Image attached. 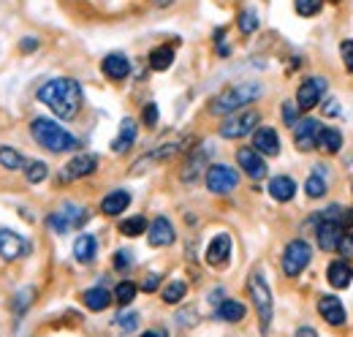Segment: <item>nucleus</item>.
I'll use <instances>...</instances> for the list:
<instances>
[{
	"label": "nucleus",
	"mask_w": 353,
	"mask_h": 337,
	"mask_svg": "<svg viewBox=\"0 0 353 337\" xmlns=\"http://www.w3.org/2000/svg\"><path fill=\"white\" fill-rule=\"evenodd\" d=\"M82 299H85V305H88L90 310H95V313H98V310H106V307L112 305V294H109L106 289H101V286H98V289H88V291L82 294Z\"/></svg>",
	"instance_id": "30"
},
{
	"label": "nucleus",
	"mask_w": 353,
	"mask_h": 337,
	"mask_svg": "<svg viewBox=\"0 0 353 337\" xmlns=\"http://www.w3.org/2000/svg\"><path fill=\"white\" fill-rule=\"evenodd\" d=\"M318 223H334L340 229H351L353 226V210L343 204H329L323 212H318Z\"/></svg>",
	"instance_id": "22"
},
{
	"label": "nucleus",
	"mask_w": 353,
	"mask_h": 337,
	"mask_svg": "<svg viewBox=\"0 0 353 337\" xmlns=\"http://www.w3.org/2000/svg\"><path fill=\"white\" fill-rule=\"evenodd\" d=\"M85 220H88L85 207H79V204H74V202H63V204L57 207V212H52V215L46 218V226H49L54 234H65V231H71V229H79Z\"/></svg>",
	"instance_id": "5"
},
{
	"label": "nucleus",
	"mask_w": 353,
	"mask_h": 337,
	"mask_svg": "<svg viewBox=\"0 0 353 337\" xmlns=\"http://www.w3.org/2000/svg\"><path fill=\"white\" fill-rule=\"evenodd\" d=\"M136 294H139V286L131 283V280H123V283L114 289V299H117L120 305H131L133 299H136Z\"/></svg>",
	"instance_id": "38"
},
{
	"label": "nucleus",
	"mask_w": 353,
	"mask_h": 337,
	"mask_svg": "<svg viewBox=\"0 0 353 337\" xmlns=\"http://www.w3.org/2000/svg\"><path fill=\"white\" fill-rule=\"evenodd\" d=\"M147 229H150V223H147L144 215H133V218H125V220L120 223V234H123V237H141Z\"/></svg>",
	"instance_id": "31"
},
{
	"label": "nucleus",
	"mask_w": 353,
	"mask_h": 337,
	"mask_svg": "<svg viewBox=\"0 0 353 337\" xmlns=\"http://www.w3.org/2000/svg\"><path fill=\"white\" fill-rule=\"evenodd\" d=\"M136 133H139V128H136V120L133 117H123V123H120V131H117V136H114V142H112V153H117V155H125L128 150L133 147V142H136Z\"/></svg>",
	"instance_id": "19"
},
{
	"label": "nucleus",
	"mask_w": 353,
	"mask_h": 337,
	"mask_svg": "<svg viewBox=\"0 0 353 337\" xmlns=\"http://www.w3.org/2000/svg\"><path fill=\"white\" fill-rule=\"evenodd\" d=\"M204 182H207V191H210V193L225 196V193H231V191L239 185V174L231 166H225V164H215V166L207 168Z\"/></svg>",
	"instance_id": "8"
},
{
	"label": "nucleus",
	"mask_w": 353,
	"mask_h": 337,
	"mask_svg": "<svg viewBox=\"0 0 353 337\" xmlns=\"http://www.w3.org/2000/svg\"><path fill=\"white\" fill-rule=\"evenodd\" d=\"M332 3H340V0H332Z\"/></svg>",
	"instance_id": "53"
},
{
	"label": "nucleus",
	"mask_w": 353,
	"mask_h": 337,
	"mask_svg": "<svg viewBox=\"0 0 353 337\" xmlns=\"http://www.w3.org/2000/svg\"><path fill=\"white\" fill-rule=\"evenodd\" d=\"M182 147H185L182 142H172V144H163V147H158V150H152V153H147V155H144L141 161H136L139 166H133V168H131V174H139L141 168H144V166H150L152 161H169V158H174L176 153L182 150Z\"/></svg>",
	"instance_id": "24"
},
{
	"label": "nucleus",
	"mask_w": 353,
	"mask_h": 337,
	"mask_svg": "<svg viewBox=\"0 0 353 337\" xmlns=\"http://www.w3.org/2000/svg\"><path fill=\"white\" fill-rule=\"evenodd\" d=\"M172 63H174V46H155L152 52H150V68L152 71H166V68H172Z\"/></svg>",
	"instance_id": "29"
},
{
	"label": "nucleus",
	"mask_w": 353,
	"mask_h": 337,
	"mask_svg": "<svg viewBox=\"0 0 353 337\" xmlns=\"http://www.w3.org/2000/svg\"><path fill=\"white\" fill-rule=\"evenodd\" d=\"M22 171H25V180L30 185H39V182H44L46 177H49V168H46L44 161H28Z\"/></svg>",
	"instance_id": "34"
},
{
	"label": "nucleus",
	"mask_w": 353,
	"mask_h": 337,
	"mask_svg": "<svg viewBox=\"0 0 353 337\" xmlns=\"http://www.w3.org/2000/svg\"><path fill=\"white\" fill-rule=\"evenodd\" d=\"M315 240H318V248H321V251H337V245H340V240H343L340 226H334V223H318Z\"/></svg>",
	"instance_id": "25"
},
{
	"label": "nucleus",
	"mask_w": 353,
	"mask_h": 337,
	"mask_svg": "<svg viewBox=\"0 0 353 337\" xmlns=\"http://www.w3.org/2000/svg\"><path fill=\"white\" fill-rule=\"evenodd\" d=\"M158 286H161V275H158V272H152V275H147V278H144V283H141V289H144L147 294H152V291H155Z\"/></svg>",
	"instance_id": "48"
},
{
	"label": "nucleus",
	"mask_w": 353,
	"mask_h": 337,
	"mask_svg": "<svg viewBox=\"0 0 353 337\" xmlns=\"http://www.w3.org/2000/svg\"><path fill=\"white\" fill-rule=\"evenodd\" d=\"M147 240H150L152 248H169V245H174L176 231H174V226H172V220L163 218V215H158V218L150 223V229H147Z\"/></svg>",
	"instance_id": "13"
},
{
	"label": "nucleus",
	"mask_w": 353,
	"mask_h": 337,
	"mask_svg": "<svg viewBox=\"0 0 353 337\" xmlns=\"http://www.w3.org/2000/svg\"><path fill=\"white\" fill-rule=\"evenodd\" d=\"M141 120H144V126L147 128L158 126V106H155V104H147V106L141 109Z\"/></svg>",
	"instance_id": "44"
},
{
	"label": "nucleus",
	"mask_w": 353,
	"mask_h": 337,
	"mask_svg": "<svg viewBox=\"0 0 353 337\" xmlns=\"http://www.w3.org/2000/svg\"><path fill=\"white\" fill-rule=\"evenodd\" d=\"M294 6H296L299 17H315V14H321L323 0H294Z\"/></svg>",
	"instance_id": "39"
},
{
	"label": "nucleus",
	"mask_w": 353,
	"mask_h": 337,
	"mask_svg": "<svg viewBox=\"0 0 353 337\" xmlns=\"http://www.w3.org/2000/svg\"><path fill=\"white\" fill-rule=\"evenodd\" d=\"M112 261H114V267H117V269H128V267L133 264V256H131L128 248H120V251L114 253V258H112Z\"/></svg>",
	"instance_id": "45"
},
{
	"label": "nucleus",
	"mask_w": 353,
	"mask_h": 337,
	"mask_svg": "<svg viewBox=\"0 0 353 337\" xmlns=\"http://www.w3.org/2000/svg\"><path fill=\"white\" fill-rule=\"evenodd\" d=\"M269 196L274 202H283L285 204V202H291L296 196V182L291 177H285V174H277V177L269 180Z\"/></svg>",
	"instance_id": "21"
},
{
	"label": "nucleus",
	"mask_w": 353,
	"mask_h": 337,
	"mask_svg": "<svg viewBox=\"0 0 353 337\" xmlns=\"http://www.w3.org/2000/svg\"><path fill=\"white\" fill-rule=\"evenodd\" d=\"M318 133H321V123L312 120V117H305L299 120L296 128H294V144L299 153H310L318 147Z\"/></svg>",
	"instance_id": "12"
},
{
	"label": "nucleus",
	"mask_w": 353,
	"mask_h": 337,
	"mask_svg": "<svg viewBox=\"0 0 353 337\" xmlns=\"http://www.w3.org/2000/svg\"><path fill=\"white\" fill-rule=\"evenodd\" d=\"M30 133H33V139L49 150V153H68V150H74L77 144H79V139L74 136V133H68L63 126H57L54 120H49V117H36L33 123H30Z\"/></svg>",
	"instance_id": "2"
},
{
	"label": "nucleus",
	"mask_w": 353,
	"mask_h": 337,
	"mask_svg": "<svg viewBox=\"0 0 353 337\" xmlns=\"http://www.w3.org/2000/svg\"><path fill=\"white\" fill-rule=\"evenodd\" d=\"M310 258H312V251H310L307 242H305V240H291V242L285 245V251H283V272H285L288 278L302 275V272L307 269Z\"/></svg>",
	"instance_id": "7"
},
{
	"label": "nucleus",
	"mask_w": 353,
	"mask_h": 337,
	"mask_svg": "<svg viewBox=\"0 0 353 337\" xmlns=\"http://www.w3.org/2000/svg\"><path fill=\"white\" fill-rule=\"evenodd\" d=\"M323 93H326V79L323 77H307L305 82L299 84V90H296V106L302 112L315 109L323 101Z\"/></svg>",
	"instance_id": "9"
},
{
	"label": "nucleus",
	"mask_w": 353,
	"mask_h": 337,
	"mask_svg": "<svg viewBox=\"0 0 353 337\" xmlns=\"http://www.w3.org/2000/svg\"><path fill=\"white\" fill-rule=\"evenodd\" d=\"M215 316H218L221 321H228V324H239V321L248 316V310H245V305L236 302V299H223L221 305H218V310H215Z\"/></svg>",
	"instance_id": "26"
},
{
	"label": "nucleus",
	"mask_w": 353,
	"mask_h": 337,
	"mask_svg": "<svg viewBox=\"0 0 353 337\" xmlns=\"http://www.w3.org/2000/svg\"><path fill=\"white\" fill-rule=\"evenodd\" d=\"M337 251H340V258H343V261H353V234H343Z\"/></svg>",
	"instance_id": "43"
},
{
	"label": "nucleus",
	"mask_w": 353,
	"mask_h": 337,
	"mask_svg": "<svg viewBox=\"0 0 353 337\" xmlns=\"http://www.w3.org/2000/svg\"><path fill=\"white\" fill-rule=\"evenodd\" d=\"M236 25H239V33H245V36L256 33L259 30V14H256V8H242Z\"/></svg>",
	"instance_id": "35"
},
{
	"label": "nucleus",
	"mask_w": 353,
	"mask_h": 337,
	"mask_svg": "<svg viewBox=\"0 0 353 337\" xmlns=\"http://www.w3.org/2000/svg\"><path fill=\"white\" fill-rule=\"evenodd\" d=\"M39 101L49 106L60 120H74L82 109V84L77 79H49L39 87Z\"/></svg>",
	"instance_id": "1"
},
{
	"label": "nucleus",
	"mask_w": 353,
	"mask_h": 337,
	"mask_svg": "<svg viewBox=\"0 0 353 337\" xmlns=\"http://www.w3.org/2000/svg\"><path fill=\"white\" fill-rule=\"evenodd\" d=\"M101 71H103V77H109V79L120 82V79H125V77L131 74V63H128V57H125V55L112 52V55H106V57L101 60Z\"/></svg>",
	"instance_id": "18"
},
{
	"label": "nucleus",
	"mask_w": 353,
	"mask_h": 337,
	"mask_svg": "<svg viewBox=\"0 0 353 337\" xmlns=\"http://www.w3.org/2000/svg\"><path fill=\"white\" fill-rule=\"evenodd\" d=\"M141 337H169L166 332H158V329H150V332H144Z\"/></svg>",
	"instance_id": "51"
},
{
	"label": "nucleus",
	"mask_w": 353,
	"mask_h": 337,
	"mask_svg": "<svg viewBox=\"0 0 353 337\" xmlns=\"http://www.w3.org/2000/svg\"><path fill=\"white\" fill-rule=\"evenodd\" d=\"M318 313H321V316H323V321H326V324H332V327H343V324L348 321L343 302L332 294H323L321 299H318Z\"/></svg>",
	"instance_id": "16"
},
{
	"label": "nucleus",
	"mask_w": 353,
	"mask_h": 337,
	"mask_svg": "<svg viewBox=\"0 0 353 337\" xmlns=\"http://www.w3.org/2000/svg\"><path fill=\"white\" fill-rule=\"evenodd\" d=\"M326 191H329V188H326V180H323L318 171H312L307 177V182H305V193H307L310 199H323Z\"/></svg>",
	"instance_id": "36"
},
{
	"label": "nucleus",
	"mask_w": 353,
	"mask_h": 337,
	"mask_svg": "<svg viewBox=\"0 0 353 337\" xmlns=\"http://www.w3.org/2000/svg\"><path fill=\"white\" fill-rule=\"evenodd\" d=\"M131 207V193L128 191H112L109 196H103L101 202V212L114 218V215H123V212Z\"/></svg>",
	"instance_id": "23"
},
{
	"label": "nucleus",
	"mask_w": 353,
	"mask_h": 337,
	"mask_svg": "<svg viewBox=\"0 0 353 337\" xmlns=\"http://www.w3.org/2000/svg\"><path fill=\"white\" fill-rule=\"evenodd\" d=\"M321 112H323L326 117H337V115H343V106H340L334 98H323V106H321Z\"/></svg>",
	"instance_id": "47"
},
{
	"label": "nucleus",
	"mask_w": 353,
	"mask_h": 337,
	"mask_svg": "<svg viewBox=\"0 0 353 337\" xmlns=\"http://www.w3.org/2000/svg\"><path fill=\"white\" fill-rule=\"evenodd\" d=\"M95 168H98V155L85 153V155H77V158H71V161L65 164V168L60 171V180H63V182L82 180V177H90Z\"/></svg>",
	"instance_id": "14"
},
{
	"label": "nucleus",
	"mask_w": 353,
	"mask_h": 337,
	"mask_svg": "<svg viewBox=\"0 0 353 337\" xmlns=\"http://www.w3.org/2000/svg\"><path fill=\"white\" fill-rule=\"evenodd\" d=\"M204 161H207V153H204V150H196V153L188 158V164L182 166V180H185V182H193V180L199 177V171L204 168Z\"/></svg>",
	"instance_id": "32"
},
{
	"label": "nucleus",
	"mask_w": 353,
	"mask_h": 337,
	"mask_svg": "<svg viewBox=\"0 0 353 337\" xmlns=\"http://www.w3.org/2000/svg\"><path fill=\"white\" fill-rule=\"evenodd\" d=\"M248 294H250L253 307H256V313H259L261 335H266V332H269V324H272V316H274V302H272V289H269L266 278L259 269L248 278Z\"/></svg>",
	"instance_id": "4"
},
{
	"label": "nucleus",
	"mask_w": 353,
	"mask_h": 337,
	"mask_svg": "<svg viewBox=\"0 0 353 337\" xmlns=\"http://www.w3.org/2000/svg\"><path fill=\"white\" fill-rule=\"evenodd\" d=\"M231 248H234V242H231V237L225 231L218 234V237H212V242L207 245V253H204L207 264L210 267H225L228 258H231Z\"/></svg>",
	"instance_id": "15"
},
{
	"label": "nucleus",
	"mask_w": 353,
	"mask_h": 337,
	"mask_svg": "<svg viewBox=\"0 0 353 337\" xmlns=\"http://www.w3.org/2000/svg\"><path fill=\"white\" fill-rule=\"evenodd\" d=\"M259 95H261V84L259 82H245V84H236V87H228V90H223L218 98H212L210 115H215V117L236 115L242 106H248Z\"/></svg>",
	"instance_id": "3"
},
{
	"label": "nucleus",
	"mask_w": 353,
	"mask_h": 337,
	"mask_svg": "<svg viewBox=\"0 0 353 337\" xmlns=\"http://www.w3.org/2000/svg\"><path fill=\"white\" fill-rule=\"evenodd\" d=\"M236 164H239V168H242L250 180H256V182L266 177V161L256 147H239V150H236Z\"/></svg>",
	"instance_id": "10"
},
{
	"label": "nucleus",
	"mask_w": 353,
	"mask_h": 337,
	"mask_svg": "<svg viewBox=\"0 0 353 337\" xmlns=\"http://www.w3.org/2000/svg\"><path fill=\"white\" fill-rule=\"evenodd\" d=\"M28 253H30V242L25 237H19L11 229H0V256L6 261H17V258H22Z\"/></svg>",
	"instance_id": "11"
},
{
	"label": "nucleus",
	"mask_w": 353,
	"mask_h": 337,
	"mask_svg": "<svg viewBox=\"0 0 353 337\" xmlns=\"http://www.w3.org/2000/svg\"><path fill=\"white\" fill-rule=\"evenodd\" d=\"M33 299H36V289H22V291H19V296H17V302H14L17 313H25V307H28Z\"/></svg>",
	"instance_id": "42"
},
{
	"label": "nucleus",
	"mask_w": 353,
	"mask_h": 337,
	"mask_svg": "<svg viewBox=\"0 0 353 337\" xmlns=\"http://www.w3.org/2000/svg\"><path fill=\"white\" fill-rule=\"evenodd\" d=\"M299 117V106H296V101H285L283 104V120H285V126H291V128H296V120Z\"/></svg>",
	"instance_id": "41"
},
{
	"label": "nucleus",
	"mask_w": 353,
	"mask_h": 337,
	"mask_svg": "<svg viewBox=\"0 0 353 337\" xmlns=\"http://www.w3.org/2000/svg\"><path fill=\"white\" fill-rule=\"evenodd\" d=\"M340 55H343V63H345L348 74H353V41L340 44Z\"/></svg>",
	"instance_id": "46"
},
{
	"label": "nucleus",
	"mask_w": 353,
	"mask_h": 337,
	"mask_svg": "<svg viewBox=\"0 0 353 337\" xmlns=\"http://www.w3.org/2000/svg\"><path fill=\"white\" fill-rule=\"evenodd\" d=\"M152 3H155V6H169L172 0H152Z\"/></svg>",
	"instance_id": "52"
},
{
	"label": "nucleus",
	"mask_w": 353,
	"mask_h": 337,
	"mask_svg": "<svg viewBox=\"0 0 353 337\" xmlns=\"http://www.w3.org/2000/svg\"><path fill=\"white\" fill-rule=\"evenodd\" d=\"M114 324H117L120 329H125V332H133V329L139 327V313H133V310H128V313H120Z\"/></svg>",
	"instance_id": "40"
},
{
	"label": "nucleus",
	"mask_w": 353,
	"mask_h": 337,
	"mask_svg": "<svg viewBox=\"0 0 353 337\" xmlns=\"http://www.w3.org/2000/svg\"><path fill=\"white\" fill-rule=\"evenodd\" d=\"M253 147H256L261 155H269V158L280 155V136H277V131L269 126L256 128V133H253Z\"/></svg>",
	"instance_id": "17"
},
{
	"label": "nucleus",
	"mask_w": 353,
	"mask_h": 337,
	"mask_svg": "<svg viewBox=\"0 0 353 337\" xmlns=\"http://www.w3.org/2000/svg\"><path fill=\"white\" fill-rule=\"evenodd\" d=\"M294 337H318V332H315L312 327H299V329H296V335H294Z\"/></svg>",
	"instance_id": "50"
},
{
	"label": "nucleus",
	"mask_w": 353,
	"mask_h": 337,
	"mask_svg": "<svg viewBox=\"0 0 353 337\" xmlns=\"http://www.w3.org/2000/svg\"><path fill=\"white\" fill-rule=\"evenodd\" d=\"M188 294V286L182 283V280H172L166 289H163V302L166 305H176V302H182V296Z\"/></svg>",
	"instance_id": "37"
},
{
	"label": "nucleus",
	"mask_w": 353,
	"mask_h": 337,
	"mask_svg": "<svg viewBox=\"0 0 353 337\" xmlns=\"http://www.w3.org/2000/svg\"><path fill=\"white\" fill-rule=\"evenodd\" d=\"M326 280H329V286L332 289H348L353 280V267L348 261H332L329 267H326Z\"/></svg>",
	"instance_id": "20"
},
{
	"label": "nucleus",
	"mask_w": 353,
	"mask_h": 337,
	"mask_svg": "<svg viewBox=\"0 0 353 337\" xmlns=\"http://www.w3.org/2000/svg\"><path fill=\"white\" fill-rule=\"evenodd\" d=\"M19 49H22V52H33V49H39V41H36V39H22Z\"/></svg>",
	"instance_id": "49"
},
{
	"label": "nucleus",
	"mask_w": 353,
	"mask_h": 337,
	"mask_svg": "<svg viewBox=\"0 0 353 337\" xmlns=\"http://www.w3.org/2000/svg\"><path fill=\"white\" fill-rule=\"evenodd\" d=\"M261 123V115L259 112H236V115H228L221 123L218 133L223 139H242L248 133H256V128Z\"/></svg>",
	"instance_id": "6"
},
{
	"label": "nucleus",
	"mask_w": 353,
	"mask_h": 337,
	"mask_svg": "<svg viewBox=\"0 0 353 337\" xmlns=\"http://www.w3.org/2000/svg\"><path fill=\"white\" fill-rule=\"evenodd\" d=\"M25 158L14 150V147H6V144H0V166L8 168V171H17V168H25Z\"/></svg>",
	"instance_id": "33"
},
{
	"label": "nucleus",
	"mask_w": 353,
	"mask_h": 337,
	"mask_svg": "<svg viewBox=\"0 0 353 337\" xmlns=\"http://www.w3.org/2000/svg\"><path fill=\"white\" fill-rule=\"evenodd\" d=\"M340 147H343V133L337 128H321V133H318V150L326 153V155H334V153H340Z\"/></svg>",
	"instance_id": "28"
},
{
	"label": "nucleus",
	"mask_w": 353,
	"mask_h": 337,
	"mask_svg": "<svg viewBox=\"0 0 353 337\" xmlns=\"http://www.w3.org/2000/svg\"><path fill=\"white\" fill-rule=\"evenodd\" d=\"M95 253H98L95 237H92V234H79L77 242H74V258H77L79 264H90V261L95 258Z\"/></svg>",
	"instance_id": "27"
}]
</instances>
